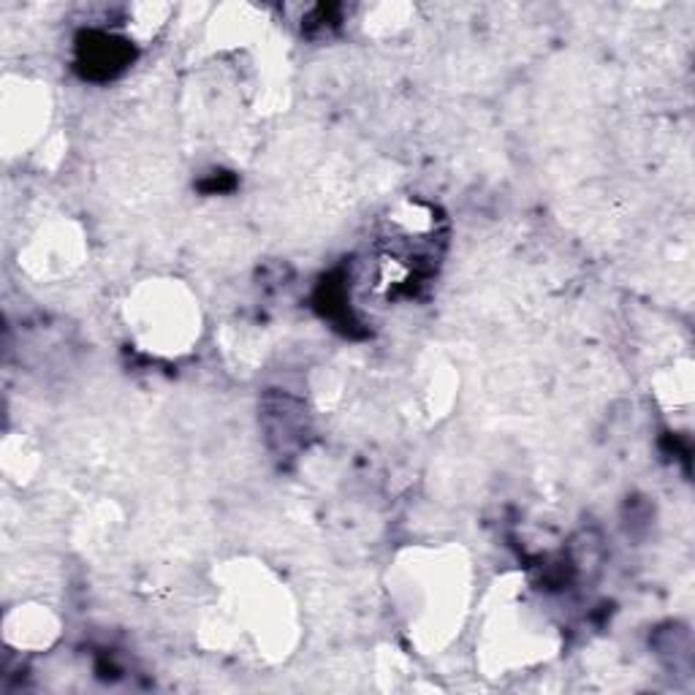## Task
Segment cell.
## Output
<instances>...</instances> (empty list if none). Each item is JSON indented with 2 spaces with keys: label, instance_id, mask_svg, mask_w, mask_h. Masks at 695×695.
<instances>
[{
  "label": "cell",
  "instance_id": "1",
  "mask_svg": "<svg viewBox=\"0 0 695 695\" xmlns=\"http://www.w3.org/2000/svg\"><path fill=\"white\" fill-rule=\"evenodd\" d=\"M131 52H128L126 41H117L107 33H88V44H82V66L88 71H101V77H112L117 69L128 63Z\"/></svg>",
  "mask_w": 695,
  "mask_h": 695
}]
</instances>
